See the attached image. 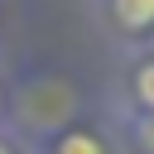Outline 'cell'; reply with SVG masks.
Listing matches in <instances>:
<instances>
[{"mask_svg":"<svg viewBox=\"0 0 154 154\" xmlns=\"http://www.w3.org/2000/svg\"><path fill=\"white\" fill-rule=\"evenodd\" d=\"M116 5V19L125 29H149L154 24V0H111Z\"/></svg>","mask_w":154,"mask_h":154,"instance_id":"cell-1","label":"cell"},{"mask_svg":"<svg viewBox=\"0 0 154 154\" xmlns=\"http://www.w3.org/2000/svg\"><path fill=\"white\" fill-rule=\"evenodd\" d=\"M53 154H106V149H101V144H96L91 135H82V130H77V135H63Z\"/></svg>","mask_w":154,"mask_h":154,"instance_id":"cell-2","label":"cell"},{"mask_svg":"<svg viewBox=\"0 0 154 154\" xmlns=\"http://www.w3.org/2000/svg\"><path fill=\"white\" fill-rule=\"evenodd\" d=\"M135 96H140V101H144V106L154 111V63L135 72Z\"/></svg>","mask_w":154,"mask_h":154,"instance_id":"cell-3","label":"cell"},{"mask_svg":"<svg viewBox=\"0 0 154 154\" xmlns=\"http://www.w3.org/2000/svg\"><path fill=\"white\" fill-rule=\"evenodd\" d=\"M144 144H149V149H154V116H149V120H144Z\"/></svg>","mask_w":154,"mask_h":154,"instance_id":"cell-4","label":"cell"},{"mask_svg":"<svg viewBox=\"0 0 154 154\" xmlns=\"http://www.w3.org/2000/svg\"><path fill=\"white\" fill-rule=\"evenodd\" d=\"M0 154H10V149H5V144H0Z\"/></svg>","mask_w":154,"mask_h":154,"instance_id":"cell-5","label":"cell"}]
</instances>
